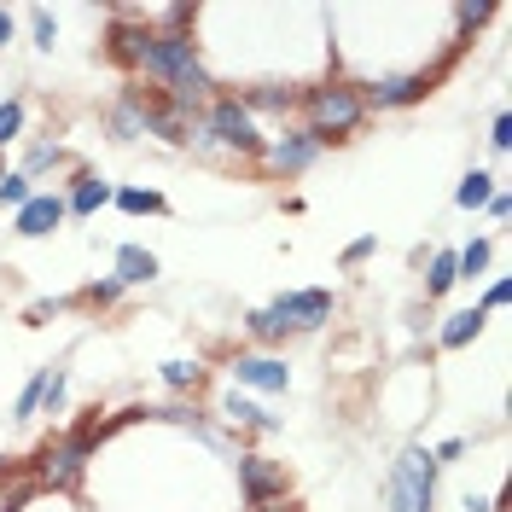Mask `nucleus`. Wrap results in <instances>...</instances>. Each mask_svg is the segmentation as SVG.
Wrapping results in <instances>:
<instances>
[{
  "label": "nucleus",
  "mask_w": 512,
  "mask_h": 512,
  "mask_svg": "<svg viewBox=\"0 0 512 512\" xmlns=\"http://www.w3.org/2000/svg\"><path fill=\"white\" fill-rule=\"evenodd\" d=\"M192 379H198V361H163V384L169 390H187Z\"/></svg>",
  "instance_id": "24"
},
{
  "label": "nucleus",
  "mask_w": 512,
  "mask_h": 512,
  "mask_svg": "<svg viewBox=\"0 0 512 512\" xmlns=\"http://www.w3.org/2000/svg\"><path fill=\"white\" fill-rule=\"evenodd\" d=\"M59 402H64V373H47V396H41V408L59 414Z\"/></svg>",
  "instance_id": "29"
},
{
  "label": "nucleus",
  "mask_w": 512,
  "mask_h": 512,
  "mask_svg": "<svg viewBox=\"0 0 512 512\" xmlns=\"http://www.w3.org/2000/svg\"><path fill=\"white\" fill-rule=\"evenodd\" d=\"M251 105H262V111H291V105H297V94H280V88H262V94H251Z\"/></svg>",
  "instance_id": "26"
},
{
  "label": "nucleus",
  "mask_w": 512,
  "mask_h": 512,
  "mask_svg": "<svg viewBox=\"0 0 512 512\" xmlns=\"http://www.w3.org/2000/svg\"><path fill=\"white\" fill-rule=\"evenodd\" d=\"M6 41H12V12L0 6V47H6Z\"/></svg>",
  "instance_id": "36"
},
{
  "label": "nucleus",
  "mask_w": 512,
  "mask_h": 512,
  "mask_svg": "<svg viewBox=\"0 0 512 512\" xmlns=\"http://www.w3.org/2000/svg\"><path fill=\"white\" fill-rule=\"evenodd\" d=\"M59 163V146H30V158H24V175H41V169H53Z\"/></svg>",
  "instance_id": "27"
},
{
  "label": "nucleus",
  "mask_w": 512,
  "mask_h": 512,
  "mask_svg": "<svg viewBox=\"0 0 512 512\" xmlns=\"http://www.w3.org/2000/svg\"><path fill=\"white\" fill-rule=\"evenodd\" d=\"M111 204H117V210H128V216H158V210H163V198H158V192H146V187L111 192Z\"/></svg>",
  "instance_id": "17"
},
{
  "label": "nucleus",
  "mask_w": 512,
  "mask_h": 512,
  "mask_svg": "<svg viewBox=\"0 0 512 512\" xmlns=\"http://www.w3.org/2000/svg\"><path fill=\"white\" fill-rule=\"evenodd\" d=\"M425 94H431V76H384V82L367 88L373 105H419Z\"/></svg>",
  "instance_id": "10"
},
{
  "label": "nucleus",
  "mask_w": 512,
  "mask_h": 512,
  "mask_svg": "<svg viewBox=\"0 0 512 512\" xmlns=\"http://www.w3.org/2000/svg\"><path fill=\"white\" fill-rule=\"evenodd\" d=\"M204 140H222V146H239V152H262V134H256L251 111H245L239 99H216L210 134H204Z\"/></svg>",
  "instance_id": "5"
},
{
  "label": "nucleus",
  "mask_w": 512,
  "mask_h": 512,
  "mask_svg": "<svg viewBox=\"0 0 512 512\" xmlns=\"http://www.w3.org/2000/svg\"><path fill=\"white\" fill-rule=\"evenodd\" d=\"M117 291H123V280H99V286L88 291V297H94V303H111V297H117Z\"/></svg>",
  "instance_id": "33"
},
{
  "label": "nucleus",
  "mask_w": 512,
  "mask_h": 512,
  "mask_svg": "<svg viewBox=\"0 0 512 512\" xmlns=\"http://www.w3.org/2000/svg\"><path fill=\"white\" fill-rule=\"evenodd\" d=\"M437 501V460L431 448H402L390 466V512H431Z\"/></svg>",
  "instance_id": "2"
},
{
  "label": "nucleus",
  "mask_w": 512,
  "mask_h": 512,
  "mask_svg": "<svg viewBox=\"0 0 512 512\" xmlns=\"http://www.w3.org/2000/svg\"><path fill=\"white\" fill-rule=\"evenodd\" d=\"M478 332H483V309H460V315H448V326H443V350H466Z\"/></svg>",
  "instance_id": "15"
},
{
  "label": "nucleus",
  "mask_w": 512,
  "mask_h": 512,
  "mask_svg": "<svg viewBox=\"0 0 512 512\" xmlns=\"http://www.w3.org/2000/svg\"><path fill=\"white\" fill-rule=\"evenodd\" d=\"M0 175H6V169H0Z\"/></svg>",
  "instance_id": "37"
},
{
  "label": "nucleus",
  "mask_w": 512,
  "mask_h": 512,
  "mask_svg": "<svg viewBox=\"0 0 512 512\" xmlns=\"http://www.w3.org/2000/svg\"><path fill=\"white\" fill-rule=\"evenodd\" d=\"M454 268H460V280L483 274V268H489V239H472L466 251H454Z\"/></svg>",
  "instance_id": "20"
},
{
  "label": "nucleus",
  "mask_w": 512,
  "mask_h": 512,
  "mask_svg": "<svg viewBox=\"0 0 512 512\" xmlns=\"http://www.w3.org/2000/svg\"><path fill=\"white\" fill-rule=\"evenodd\" d=\"M94 448V425H82V431H70L59 443V454H53V472L47 478L53 483H76V472H82V454Z\"/></svg>",
  "instance_id": "11"
},
{
  "label": "nucleus",
  "mask_w": 512,
  "mask_h": 512,
  "mask_svg": "<svg viewBox=\"0 0 512 512\" xmlns=\"http://www.w3.org/2000/svg\"><path fill=\"white\" fill-rule=\"evenodd\" d=\"M140 64H146L158 82L175 88V105H198L204 88H210L204 64H198V53H192V35H181V30H158L152 41H146V59Z\"/></svg>",
  "instance_id": "1"
},
{
  "label": "nucleus",
  "mask_w": 512,
  "mask_h": 512,
  "mask_svg": "<svg viewBox=\"0 0 512 512\" xmlns=\"http://www.w3.org/2000/svg\"><path fill=\"white\" fill-rule=\"evenodd\" d=\"M30 18H35V47H41V53H53V41H59V24H53V12H47V6H35Z\"/></svg>",
  "instance_id": "23"
},
{
  "label": "nucleus",
  "mask_w": 512,
  "mask_h": 512,
  "mask_svg": "<svg viewBox=\"0 0 512 512\" xmlns=\"http://www.w3.org/2000/svg\"><path fill=\"white\" fill-rule=\"evenodd\" d=\"M239 483H245V501L251 507H268L274 495H286V472L268 466L262 454H239Z\"/></svg>",
  "instance_id": "6"
},
{
  "label": "nucleus",
  "mask_w": 512,
  "mask_h": 512,
  "mask_svg": "<svg viewBox=\"0 0 512 512\" xmlns=\"http://www.w3.org/2000/svg\"><path fill=\"white\" fill-rule=\"evenodd\" d=\"M460 448H466V443H460V437H448V443L437 448V454H431V460H437V466H448V460H460Z\"/></svg>",
  "instance_id": "34"
},
{
  "label": "nucleus",
  "mask_w": 512,
  "mask_h": 512,
  "mask_svg": "<svg viewBox=\"0 0 512 512\" xmlns=\"http://www.w3.org/2000/svg\"><path fill=\"white\" fill-rule=\"evenodd\" d=\"M146 41H152V30H140V24H111V59L140 64L146 59Z\"/></svg>",
  "instance_id": "14"
},
{
  "label": "nucleus",
  "mask_w": 512,
  "mask_h": 512,
  "mask_svg": "<svg viewBox=\"0 0 512 512\" xmlns=\"http://www.w3.org/2000/svg\"><path fill=\"white\" fill-rule=\"evenodd\" d=\"M309 111H315V134H350L361 123V94H355L350 82H332V88H315L309 94Z\"/></svg>",
  "instance_id": "3"
},
{
  "label": "nucleus",
  "mask_w": 512,
  "mask_h": 512,
  "mask_svg": "<svg viewBox=\"0 0 512 512\" xmlns=\"http://www.w3.org/2000/svg\"><path fill=\"white\" fill-rule=\"evenodd\" d=\"M483 210H489V216H495V222H507V216H512V204H507V192H495V198H489V204H483Z\"/></svg>",
  "instance_id": "35"
},
{
  "label": "nucleus",
  "mask_w": 512,
  "mask_h": 512,
  "mask_svg": "<svg viewBox=\"0 0 512 512\" xmlns=\"http://www.w3.org/2000/svg\"><path fill=\"white\" fill-rule=\"evenodd\" d=\"M105 204H111V187H105L99 175H76V187L64 198V216H99Z\"/></svg>",
  "instance_id": "12"
},
{
  "label": "nucleus",
  "mask_w": 512,
  "mask_h": 512,
  "mask_svg": "<svg viewBox=\"0 0 512 512\" xmlns=\"http://www.w3.org/2000/svg\"><path fill=\"white\" fill-rule=\"evenodd\" d=\"M0 204H12V210H24V204H30V175H24V169L0 175Z\"/></svg>",
  "instance_id": "21"
},
{
  "label": "nucleus",
  "mask_w": 512,
  "mask_h": 512,
  "mask_svg": "<svg viewBox=\"0 0 512 512\" xmlns=\"http://www.w3.org/2000/svg\"><path fill=\"white\" fill-rule=\"evenodd\" d=\"M18 128H24V105H18V99H6V105H0V146H6V140H18Z\"/></svg>",
  "instance_id": "25"
},
{
  "label": "nucleus",
  "mask_w": 512,
  "mask_h": 512,
  "mask_svg": "<svg viewBox=\"0 0 512 512\" xmlns=\"http://www.w3.org/2000/svg\"><path fill=\"white\" fill-rule=\"evenodd\" d=\"M489 140H495V152H507L512 146V117H495V134H489Z\"/></svg>",
  "instance_id": "31"
},
{
  "label": "nucleus",
  "mask_w": 512,
  "mask_h": 512,
  "mask_svg": "<svg viewBox=\"0 0 512 512\" xmlns=\"http://www.w3.org/2000/svg\"><path fill=\"white\" fill-rule=\"evenodd\" d=\"M489 198H495V175H483V169H472V175L454 187V204H460V210H483Z\"/></svg>",
  "instance_id": "16"
},
{
  "label": "nucleus",
  "mask_w": 512,
  "mask_h": 512,
  "mask_svg": "<svg viewBox=\"0 0 512 512\" xmlns=\"http://www.w3.org/2000/svg\"><path fill=\"white\" fill-rule=\"evenodd\" d=\"M47 373H53V367H41V373L24 384V396H18V419H30L35 408H41V396H47Z\"/></svg>",
  "instance_id": "22"
},
{
  "label": "nucleus",
  "mask_w": 512,
  "mask_h": 512,
  "mask_svg": "<svg viewBox=\"0 0 512 512\" xmlns=\"http://www.w3.org/2000/svg\"><path fill=\"white\" fill-rule=\"evenodd\" d=\"M373 245H379V239H355L350 251H344V262H367V256H373Z\"/></svg>",
  "instance_id": "32"
},
{
  "label": "nucleus",
  "mask_w": 512,
  "mask_h": 512,
  "mask_svg": "<svg viewBox=\"0 0 512 512\" xmlns=\"http://www.w3.org/2000/svg\"><path fill=\"white\" fill-rule=\"evenodd\" d=\"M320 146H326V134H315V128H297V134H286L280 146H268V158H274V169H280V175H303V169L315 163Z\"/></svg>",
  "instance_id": "7"
},
{
  "label": "nucleus",
  "mask_w": 512,
  "mask_h": 512,
  "mask_svg": "<svg viewBox=\"0 0 512 512\" xmlns=\"http://www.w3.org/2000/svg\"><path fill=\"white\" fill-rule=\"evenodd\" d=\"M233 373H239V384L274 390V396L291 384V367H286V361H274V355H239V361H233Z\"/></svg>",
  "instance_id": "9"
},
{
  "label": "nucleus",
  "mask_w": 512,
  "mask_h": 512,
  "mask_svg": "<svg viewBox=\"0 0 512 512\" xmlns=\"http://www.w3.org/2000/svg\"><path fill=\"white\" fill-rule=\"evenodd\" d=\"M59 222H64V198H59V192H30V204L18 210V222H12V227H18L24 239H47Z\"/></svg>",
  "instance_id": "8"
},
{
  "label": "nucleus",
  "mask_w": 512,
  "mask_h": 512,
  "mask_svg": "<svg viewBox=\"0 0 512 512\" xmlns=\"http://www.w3.org/2000/svg\"><path fill=\"white\" fill-rule=\"evenodd\" d=\"M245 326H251V338H286V332L274 326V315H268V309H251V320H245Z\"/></svg>",
  "instance_id": "28"
},
{
  "label": "nucleus",
  "mask_w": 512,
  "mask_h": 512,
  "mask_svg": "<svg viewBox=\"0 0 512 512\" xmlns=\"http://www.w3.org/2000/svg\"><path fill=\"white\" fill-rule=\"evenodd\" d=\"M454 280H460V268H454V251H437V256H431V274H425V297H443Z\"/></svg>",
  "instance_id": "18"
},
{
  "label": "nucleus",
  "mask_w": 512,
  "mask_h": 512,
  "mask_svg": "<svg viewBox=\"0 0 512 512\" xmlns=\"http://www.w3.org/2000/svg\"><path fill=\"white\" fill-rule=\"evenodd\" d=\"M268 315H274V326L280 332H309V326H320V320L332 315V291H286V297H274L268 303Z\"/></svg>",
  "instance_id": "4"
},
{
  "label": "nucleus",
  "mask_w": 512,
  "mask_h": 512,
  "mask_svg": "<svg viewBox=\"0 0 512 512\" xmlns=\"http://www.w3.org/2000/svg\"><path fill=\"white\" fill-rule=\"evenodd\" d=\"M227 414L245 419V425H256V431H280V419L268 414V408H256V402H245V396H233V402H227Z\"/></svg>",
  "instance_id": "19"
},
{
  "label": "nucleus",
  "mask_w": 512,
  "mask_h": 512,
  "mask_svg": "<svg viewBox=\"0 0 512 512\" xmlns=\"http://www.w3.org/2000/svg\"><path fill=\"white\" fill-rule=\"evenodd\" d=\"M117 280H123V286L158 280V256L146 251V245H123V251H117Z\"/></svg>",
  "instance_id": "13"
},
{
  "label": "nucleus",
  "mask_w": 512,
  "mask_h": 512,
  "mask_svg": "<svg viewBox=\"0 0 512 512\" xmlns=\"http://www.w3.org/2000/svg\"><path fill=\"white\" fill-rule=\"evenodd\" d=\"M507 297H512V286L507 280H495V286L483 291V309H507Z\"/></svg>",
  "instance_id": "30"
}]
</instances>
